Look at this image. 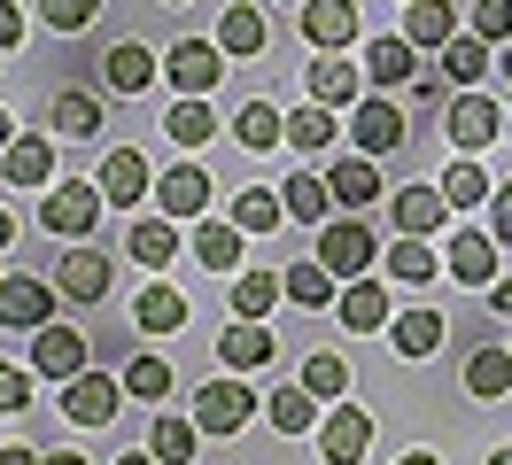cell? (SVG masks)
Here are the masks:
<instances>
[{"label":"cell","instance_id":"54","mask_svg":"<svg viewBox=\"0 0 512 465\" xmlns=\"http://www.w3.org/2000/svg\"><path fill=\"white\" fill-rule=\"evenodd\" d=\"M39 465H86V458H78V450H47Z\"/></svg>","mask_w":512,"mask_h":465},{"label":"cell","instance_id":"46","mask_svg":"<svg viewBox=\"0 0 512 465\" xmlns=\"http://www.w3.org/2000/svg\"><path fill=\"white\" fill-rule=\"evenodd\" d=\"M101 16V0H39V24L47 31H86Z\"/></svg>","mask_w":512,"mask_h":465},{"label":"cell","instance_id":"3","mask_svg":"<svg viewBox=\"0 0 512 465\" xmlns=\"http://www.w3.org/2000/svg\"><path fill=\"white\" fill-rule=\"evenodd\" d=\"M350 140H357V155L381 163V155H396L404 140H412V124H404V109H396L388 93H365V101L350 109Z\"/></svg>","mask_w":512,"mask_h":465},{"label":"cell","instance_id":"9","mask_svg":"<svg viewBox=\"0 0 512 465\" xmlns=\"http://www.w3.org/2000/svg\"><path fill=\"white\" fill-rule=\"evenodd\" d=\"M94 186H101V202H109V210H132V202H148V194H156V171H148V155H140V148H109Z\"/></svg>","mask_w":512,"mask_h":465},{"label":"cell","instance_id":"15","mask_svg":"<svg viewBox=\"0 0 512 465\" xmlns=\"http://www.w3.org/2000/svg\"><path fill=\"white\" fill-rule=\"evenodd\" d=\"M443 272L458 279V287H497V241H489V233H450Z\"/></svg>","mask_w":512,"mask_h":465},{"label":"cell","instance_id":"48","mask_svg":"<svg viewBox=\"0 0 512 465\" xmlns=\"http://www.w3.org/2000/svg\"><path fill=\"white\" fill-rule=\"evenodd\" d=\"M474 39L505 47V39H512V0H474Z\"/></svg>","mask_w":512,"mask_h":465},{"label":"cell","instance_id":"51","mask_svg":"<svg viewBox=\"0 0 512 465\" xmlns=\"http://www.w3.org/2000/svg\"><path fill=\"white\" fill-rule=\"evenodd\" d=\"M489 310H505V318H512V272H497V287H489Z\"/></svg>","mask_w":512,"mask_h":465},{"label":"cell","instance_id":"45","mask_svg":"<svg viewBox=\"0 0 512 465\" xmlns=\"http://www.w3.org/2000/svg\"><path fill=\"white\" fill-rule=\"evenodd\" d=\"M125 396L163 411V396H171V365H163V357H132V365H125Z\"/></svg>","mask_w":512,"mask_h":465},{"label":"cell","instance_id":"22","mask_svg":"<svg viewBox=\"0 0 512 465\" xmlns=\"http://www.w3.org/2000/svg\"><path fill=\"white\" fill-rule=\"evenodd\" d=\"M388 341H396V357H435V349H443V310H396V318H388Z\"/></svg>","mask_w":512,"mask_h":465},{"label":"cell","instance_id":"12","mask_svg":"<svg viewBox=\"0 0 512 465\" xmlns=\"http://www.w3.org/2000/svg\"><path fill=\"white\" fill-rule=\"evenodd\" d=\"M365 450H373V419L357 403H342L334 419H319V458L326 465H365Z\"/></svg>","mask_w":512,"mask_h":465},{"label":"cell","instance_id":"36","mask_svg":"<svg viewBox=\"0 0 512 465\" xmlns=\"http://www.w3.org/2000/svg\"><path fill=\"white\" fill-rule=\"evenodd\" d=\"M241 241H249V233H241L233 217L202 225V233H194V256H202V272H241Z\"/></svg>","mask_w":512,"mask_h":465},{"label":"cell","instance_id":"31","mask_svg":"<svg viewBox=\"0 0 512 465\" xmlns=\"http://www.w3.org/2000/svg\"><path fill=\"white\" fill-rule=\"evenodd\" d=\"M233 225H241V233H280V225H288V202H280V194H272V186H241V194H233Z\"/></svg>","mask_w":512,"mask_h":465},{"label":"cell","instance_id":"58","mask_svg":"<svg viewBox=\"0 0 512 465\" xmlns=\"http://www.w3.org/2000/svg\"><path fill=\"white\" fill-rule=\"evenodd\" d=\"M489 465H512V442H505V450H497V458H489Z\"/></svg>","mask_w":512,"mask_h":465},{"label":"cell","instance_id":"29","mask_svg":"<svg viewBox=\"0 0 512 465\" xmlns=\"http://www.w3.org/2000/svg\"><path fill=\"white\" fill-rule=\"evenodd\" d=\"M132 318H140V334H179L187 326V295L171 279H148V295L132 303Z\"/></svg>","mask_w":512,"mask_h":465},{"label":"cell","instance_id":"1","mask_svg":"<svg viewBox=\"0 0 512 465\" xmlns=\"http://www.w3.org/2000/svg\"><path fill=\"white\" fill-rule=\"evenodd\" d=\"M101 186L94 179H63L47 186V202H39V233H63V241H86V233H101Z\"/></svg>","mask_w":512,"mask_h":465},{"label":"cell","instance_id":"50","mask_svg":"<svg viewBox=\"0 0 512 465\" xmlns=\"http://www.w3.org/2000/svg\"><path fill=\"white\" fill-rule=\"evenodd\" d=\"M16 39H24V8H16V0H0V47H16Z\"/></svg>","mask_w":512,"mask_h":465},{"label":"cell","instance_id":"60","mask_svg":"<svg viewBox=\"0 0 512 465\" xmlns=\"http://www.w3.org/2000/svg\"><path fill=\"white\" fill-rule=\"evenodd\" d=\"M171 8H187V0H171Z\"/></svg>","mask_w":512,"mask_h":465},{"label":"cell","instance_id":"38","mask_svg":"<svg viewBox=\"0 0 512 465\" xmlns=\"http://www.w3.org/2000/svg\"><path fill=\"white\" fill-rule=\"evenodd\" d=\"M489 194H497V186H489V171H481V155H458V163L443 171V202L450 210H481Z\"/></svg>","mask_w":512,"mask_h":465},{"label":"cell","instance_id":"7","mask_svg":"<svg viewBox=\"0 0 512 465\" xmlns=\"http://www.w3.org/2000/svg\"><path fill=\"white\" fill-rule=\"evenodd\" d=\"M109 279H117L109 248H86V241H70V248H63V264H55L63 303H101V295H109Z\"/></svg>","mask_w":512,"mask_h":465},{"label":"cell","instance_id":"59","mask_svg":"<svg viewBox=\"0 0 512 465\" xmlns=\"http://www.w3.org/2000/svg\"><path fill=\"white\" fill-rule=\"evenodd\" d=\"M505 78H512V47H505Z\"/></svg>","mask_w":512,"mask_h":465},{"label":"cell","instance_id":"42","mask_svg":"<svg viewBox=\"0 0 512 465\" xmlns=\"http://www.w3.org/2000/svg\"><path fill=\"white\" fill-rule=\"evenodd\" d=\"M55 132H63V140H94V132H101V101H94V93H78V86L55 93Z\"/></svg>","mask_w":512,"mask_h":465},{"label":"cell","instance_id":"25","mask_svg":"<svg viewBox=\"0 0 512 465\" xmlns=\"http://www.w3.org/2000/svg\"><path fill=\"white\" fill-rule=\"evenodd\" d=\"M125 248H132V264H148V272H163L171 256H179V217H132V233H125Z\"/></svg>","mask_w":512,"mask_h":465},{"label":"cell","instance_id":"23","mask_svg":"<svg viewBox=\"0 0 512 465\" xmlns=\"http://www.w3.org/2000/svg\"><path fill=\"white\" fill-rule=\"evenodd\" d=\"M280 202H288L295 225H334V186H326V171H288Z\"/></svg>","mask_w":512,"mask_h":465},{"label":"cell","instance_id":"33","mask_svg":"<svg viewBox=\"0 0 512 465\" xmlns=\"http://www.w3.org/2000/svg\"><path fill=\"white\" fill-rule=\"evenodd\" d=\"M396 310H388V287L381 279H350V295H342V326L350 334H373V326H388Z\"/></svg>","mask_w":512,"mask_h":465},{"label":"cell","instance_id":"10","mask_svg":"<svg viewBox=\"0 0 512 465\" xmlns=\"http://www.w3.org/2000/svg\"><path fill=\"white\" fill-rule=\"evenodd\" d=\"M86 357H94V349H86L78 326H39L32 334V372L39 380H78V372H94Z\"/></svg>","mask_w":512,"mask_h":465},{"label":"cell","instance_id":"56","mask_svg":"<svg viewBox=\"0 0 512 465\" xmlns=\"http://www.w3.org/2000/svg\"><path fill=\"white\" fill-rule=\"evenodd\" d=\"M16 233H24V225H16V217H8V210H0V248H8V241H16Z\"/></svg>","mask_w":512,"mask_h":465},{"label":"cell","instance_id":"2","mask_svg":"<svg viewBox=\"0 0 512 465\" xmlns=\"http://www.w3.org/2000/svg\"><path fill=\"white\" fill-rule=\"evenodd\" d=\"M55 303H63V287H55V279H39V272L0 279V326H16V334L55 326Z\"/></svg>","mask_w":512,"mask_h":465},{"label":"cell","instance_id":"20","mask_svg":"<svg viewBox=\"0 0 512 465\" xmlns=\"http://www.w3.org/2000/svg\"><path fill=\"white\" fill-rule=\"evenodd\" d=\"M365 78H373V86H404V78H419L412 62H419V47L412 39H404V31H381V39H365Z\"/></svg>","mask_w":512,"mask_h":465},{"label":"cell","instance_id":"5","mask_svg":"<svg viewBox=\"0 0 512 465\" xmlns=\"http://www.w3.org/2000/svg\"><path fill=\"white\" fill-rule=\"evenodd\" d=\"M163 78L179 93H210L225 78V47L218 39H171V47H163Z\"/></svg>","mask_w":512,"mask_h":465},{"label":"cell","instance_id":"28","mask_svg":"<svg viewBox=\"0 0 512 465\" xmlns=\"http://www.w3.org/2000/svg\"><path fill=\"white\" fill-rule=\"evenodd\" d=\"M163 132H171L179 148H202V140H218V109H210L202 93H179V101L163 109Z\"/></svg>","mask_w":512,"mask_h":465},{"label":"cell","instance_id":"32","mask_svg":"<svg viewBox=\"0 0 512 465\" xmlns=\"http://www.w3.org/2000/svg\"><path fill=\"white\" fill-rule=\"evenodd\" d=\"M148 86H156V55L140 39H117L109 47V93H148Z\"/></svg>","mask_w":512,"mask_h":465},{"label":"cell","instance_id":"55","mask_svg":"<svg viewBox=\"0 0 512 465\" xmlns=\"http://www.w3.org/2000/svg\"><path fill=\"white\" fill-rule=\"evenodd\" d=\"M396 465H443V458H435V450H404Z\"/></svg>","mask_w":512,"mask_h":465},{"label":"cell","instance_id":"39","mask_svg":"<svg viewBox=\"0 0 512 465\" xmlns=\"http://www.w3.org/2000/svg\"><path fill=\"white\" fill-rule=\"evenodd\" d=\"M264 419H272V427L295 442V434H311V427H319V396H311V388L295 380V388H280V396L264 403Z\"/></svg>","mask_w":512,"mask_h":465},{"label":"cell","instance_id":"35","mask_svg":"<svg viewBox=\"0 0 512 465\" xmlns=\"http://www.w3.org/2000/svg\"><path fill=\"white\" fill-rule=\"evenodd\" d=\"M334 132H342V109H288V148H303V155H326L334 148Z\"/></svg>","mask_w":512,"mask_h":465},{"label":"cell","instance_id":"24","mask_svg":"<svg viewBox=\"0 0 512 465\" xmlns=\"http://www.w3.org/2000/svg\"><path fill=\"white\" fill-rule=\"evenodd\" d=\"M233 140L249 155H272L280 140H288V109H272V101H241L233 109Z\"/></svg>","mask_w":512,"mask_h":465},{"label":"cell","instance_id":"37","mask_svg":"<svg viewBox=\"0 0 512 465\" xmlns=\"http://www.w3.org/2000/svg\"><path fill=\"white\" fill-rule=\"evenodd\" d=\"M194 442H202V427H194V419H148V458L156 465H187L194 458Z\"/></svg>","mask_w":512,"mask_h":465},{"label":"cell","instance_id":"13","mask_svg":"<svg viewBox=\"0 0 512 465\" xmlns=\"http://www.w3.org/2000/svg\"><path fill=\"white\" fill-rule=\"evenodd\" d=\"M357 31H365V16H357V0H303V39L311 47H326V55H342Z\"/></svg>","mask_w":512,"mask_h":465},{"label":"cell","instance_id":"62","mask_svg":"<svg viewBox=\"0 0 512 465\" xmlns=\"http://www.w3.org/2000/svg\"><path fill=\"white\" fill-rule=\"evenodd\" d=\"M404 8H412V0H404Z\"/></svg>","mask_w":512,"mask_h":465},{"label":"cell","instance_id":"11","mask_svg":"<svg viewBox=\"0 0 512 465\" xmlns=\"http://www.w3.org/2000/svg\"><path fill=\"white\" fill-rule=\"evenodd\" d=\"M443 124H450V148H458V155H481L497 132H505V109H497V101H481V93H458Z\"/></svg>","mask_w":512,"mask_h":465},{"label":"cell","instance_id":"30","mask_svg":"<svg viewBox=\"0 0 512 465\" xmlns=\"http://www.w3.org/2000/svg\"><path fill=\"white\" fill-rule=\"evenodd\" d=\"M404 39H412V47H450V39H458V8H450V0H412V8H404Z\"/></svg>","mask_w":512,"mask_h":465},{"label":"cell","instance_id":"16","mask_svg":"<svg viewBox=\"0 0 512 465\" xmlns=\"http://www.w3.org/2000/svg\"><path fill=\"white\" fill-rule=\"evenodd\" d=\"M156 202H163V217H202L210 210V171L202 163H171L156 179Z\"/></svg>","mask_w":512,"mask_h":465},{"label":"cell","instance_id":"18","mask_svg":"<svg viewBox=\"0 0 512 465\" xmlns=\"http://www.w3.org/2000/svg\"><path fill=\"white\" fill-rule=\"evenodd\" d=\"M326 186H334V202H342L350 217L381 202V171H373V155H342V163H326Z\"/></svg>","mask_w":512,"mask_h":465},{"label":"cell","instance_id":"26","mask_svg":"<svg viewBox=\"0 0 512 465\" xmlns=\"http://www.w3.org/2000/svg\"><path fill=\"white\" fill-rule=\"evenodd\" d=\"M218 47H225V62H249V55H264V8L233 0V8L218 16Z\"/></svg>","mask_w":512,"mask_h":465},{"label":"cell","instance_id":"34","mask_svg":"<svg viewBox=\"0 0 512 465\" xmlns=\"http://www.w3.org/2000/svg\"><path fill=\"white\" fill-rule=\"evenodd\" d=\"M481 70H489V39H474V31H458L443 47V78L458 93H481Z\"/></svg>","mask_w":512,"mask_h":465},{"label":"cell","instance_id":"49","mask_svg":"<svg viewBox=\"0 0 512 465\" xmlns=\"http://www.w3.org/2000/svg\"><path fill=\"white\" fill-rule=\"evenodd\" d=\"M489 241H512V179L489 194Z\"/></svg>","mask_w":512,"mask_h":465},{"label":"cell","instance_id":"17","mask_svg":"<svg viewBox=\"0 0 512 465\" xmlns=\"http://www.w3.org/2000/svg\"><path fill=\"white\" fill-rule=\"evenodd\" d=\"M466 396H481V403H497V396H512V341L497 349V341H474V357H466Z\"/></svg>","mask_w":512,"mask_h":465},{"label":"cell","instance_id":"40","mask_svg":"<svg viewBox=\"0 0 512 465\" xmlns=\"http://www.w3.org/2000/svg\"><path fill=\"white\" fill-rule=\"evenodd\" d=\"M435 272H443V256H435L427 241H412V233L388 248V279H396V287H427Z\"/></svg>","mask_w":512,"mask_h":465},{"label":"cell","instance_id":"19","mask_svg":"<svg viewBox=\"0 0 512 465\" xmlns=\"http://www.w3.org/2000/svg\"><path fill=\"white\" fill-rule=\"evenodd\" d=\"M388 217H396V233H412V241H427V233H443L450 202H443V186H404V194L388 202Z\"/></svg>","mask_w":512,"mask_h":465},{"label":"cell","instance_id":"21","mask_svg":"<svg viewBox=\"0 0 512 465\" xmlns=\"http://www.w3.org/2000/svg\"><path fill=\"white\" fill-rule=\"evenodd\" d=\"M218 357H225V372H256V365H272V357H280V341L264 334L256 318H233V326L218 334Z\"/></svg>","mask_w":512,"mask_h":465},{"label":"cell","instance_id":"14","mask_svg":"<svg viewBox=\"0 0 512 465\" xmlns=\"http://www.w3.org/2000/svg\"><path fill=\"white\" fill-rule=\"evenodd\" d=\"M311 101H319V109H357V101H365V62L319 55L311 62Z\"/></svg>","mask_w":512,"mask_h":465},{"label":"cell","instance_id":"53","mask_svg":"<svg viewBox=\"0 0 512 465\" xmlns=\"http://www.w3.org/2000/svg\"><path fill=\"white\" fill-rule=\"evenodd\" d=\"M16 140H24V132H16V117H8V109H0V155L16 148Z\"/></svg>","mask_w":512,"mask_h":465},{"label":"cell","instance_id":"44","mask_svg":"<svg viewBox=\"0 0 512 465\" xmlns=\"http://www.w3.org/2000/svg\"><path fill=\"white\" fill-rule=\"evenodd\" d=\"M303 388H311L319 403H342V396H350V365L326 357V349H311V357H303Z\"/></svg>","mask_w":512,"mask_h":465},{"label":"cell","instance_id":"43","mask_svg":"<svg viewBox=\"0 0 512 465\" xmlns=\"http://www.w3.org/2000/svg\"><path fill=\"white\" fill-rule=\"evenodd\" d=\"M288 303L295 310H326L334 303V272H326L319 256H311V264H288Z\"/></svg>","mask_w":512,"mask_h":465},{"label":"cell","instance_id":"4","mask_svg":"<svg viewBox=\"0 0 512 465\" xmlns=\"http://www.w3.org/2000/svg\"><path fill=\"white\" fill-rule=\"evenodd\" d=\"M319 264L334 279H365L373 264H381V241H373L357 217H334V225H319Z\"/></svg>","mask_w":512,"mask_h":465},{"label":"cell","instance_id":"27","mask_svg":"<svg viewBox=\"0 0 512 465\" xmlns=\"http://www.w3.org/2000/svg\"><path fill=\"white\" fill-rule=\"evenodd\" d=\"M0 179L8 186H55V148H47V140H32V132H24V140H16V148L0 155Z\"/></svg>","mask_w":512,"mask_h":465},{"label":"cell","instance_id":"47","mask_svg":"<svg viewBox=\"0 0 512 465\" xmlns=\"http://www.w3.org/2000/svg\"><path fill=\"white\" fill-rule=\"evenodd\" d=\"M32 388H39L32 365H0V419H16V411L32 403Z\"/></svg>","mask_w":512,"mask_h":465},{"label":"cell","instance_id":"57","mask_svg":"<svg viewBox=\"0 0 512 465\" xmlns=\"http://www.w3.org/2000/svg\"><path fill=\"white\" fill-rule=\"evenodd\" d=\"M117 465H156V458H148V450H132V458H117Z\"/></svg>","mask_w":512,"mask_h":465},{"label":"cell","instance_id":"61","mask_svg":"<svg viewBox=\"0 0 512 465\" xmlns=\"http://www.w3.org/2000/svg\"><path fill=\"white\" fill-rule=\"evenodd\" d=\"M505 132H512V117H505Z\"/></svg>","mask_w":512,"mask_h":465},{"label":"cell","instance_id":"52","mask_svg":"<svg viewBox=\"0 0 512 465\" xmlns=\"http://www.w3.org/2000/svg\"><path fill=\"white\" fill-rule=\"evenodd\" d=\"M0 465H39V450H24V442H8V450H0Z\"/></svg>","mask_w":512,"mask_h":465},{"label":"cell","instance_id":"41","mask_svg":"<svg viewBox=\"0 0 512 465\" xmlns=\"http://www.w3.org/2000/svg\"><path fill=\"white\" fill-rule=\"evenodd\" d=\"M280 295H288V279H280V272H241V279H233V318H256V326H264V310L280 303Z\"/></svg>","mask_w":512,"mask_h":465},{"label":"cell","instance_id":"8","mask_svg":"<svg viewBox=\"0 0 512 465\" xmlns=\"http://www.w3.org/2000/svg\"><path fill=\"white\" fill-rule=\"evenodd\" d=\"M117 403H125V380H109V372H78V380H63V419H70V427H109Z\"/></svg>","mask_w":512,"mask_h":465},{"label":"cell","instance_id":"6","mask_svg":"<svg viewBox=\"0 0 512 465\" xmlns=\"http://www.w3.org/2000/svg\"><path fill=\"white\" fill-rule=\"evenodd\" d=\"M249 419H256V396L241 380H202L194 388V427L202 434H241Z\"/></svg>","mask_w":512,"mask_h":465}]
</instances>
